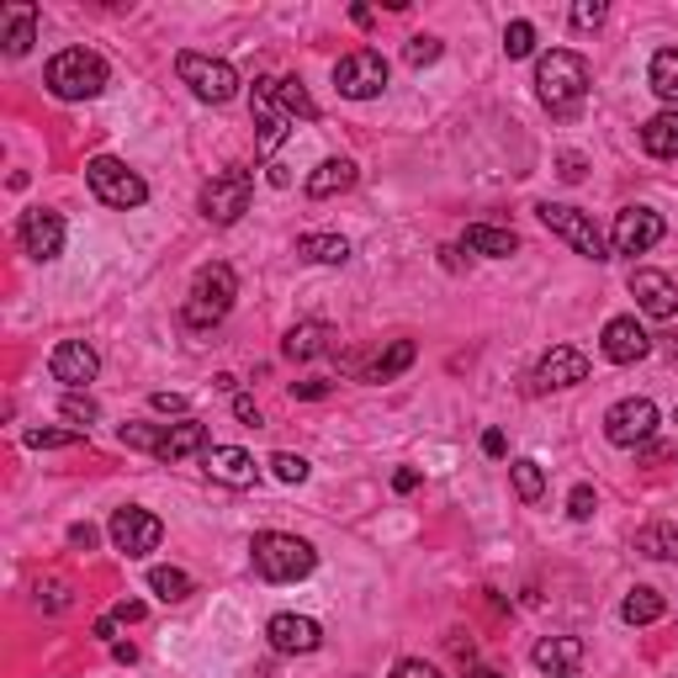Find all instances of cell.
Masks as SVG:
<instances>
[{"mask_svg":"<svg viewBox=\"0 0 678 678\" xmlns=\"http://www.w3.org/2000/svg\"><path fill=\"white\" fill-rule=\"evenodd\" d=\"M535 96H541V107L552 118H573L583 107V96H589V59L573 54V48L541 54V64H535Z\"/></svg>","mask_w":678,"mask_h":678,"instance_id":"obj_1","label":"cell"},{"mask_svg":"<svg viewBox=\"0 0 678 678\" xmlns=\"http://www.w3.org/2000/svg\"><path fill=\"white\" fill-rule=\"evenodd\" d=\"M249 562H255V573H260L266 583H297V578H308V573L319 567V552H313L302 535L266 531V535H255Z\"/></svg>","mask_w":678,"mask_h":678,"instance_id":"obj_2","label":"cell"},{"mask_svg":"<svg viewBox=\"0 0 678 678\" xmlns=\"http://www.w3.org/2000/svg\"><path fill=\"white\" fill-rule=\"evenodd\" d=\"M43 80H48V90H54L59 101H90V96H101V90H107L112 69H107V59H101V54H90V48H64V54H54V59H48Z\"/></svg>","mask_w":678,"mask_h":678,"instance_id":"obj_3","label":"cell"},{"mask_svg":"<svg viewBox=\"0 0 678 678\" xmlns=\"http://www.w3.org/2000/svg\"><path fill=\"white\" fill-rule=\"evenodd\" d=\"M238 297V276L234 266H223V260H212L191 276V292H186V324L191 329H212L229 319V308H234Z\"/></svg>","mask_w":678,"mask_h":678,"instance_id":"obj_4","label":"cell"},{"mask_svg":"<svg viewBox=\"0 0 678 678\" xmlns=\"http://www.w3.org/2000/svg\"><path fill=\"white\" fill-rule=\"evenodd\" d=\"M86 180H90V191H96V202H107V207H118V212H133V207H144L148 202V186L138 170H127L122 159H112V154H96L86 165Z\"/></svg>","mask_w":678,"mask_h":678,"instance_id":"obj_5","label":"cell"},{"mask_svg":"<svg viewBox=\"0 0 678 678\" xmlns=\"http://www.w3.org/2000/svg\"><path fill=\"white\" fill-rule=\"evenodd\" d=\"M176 75H180V86H191L197 101H212V107H223V101L238 96V75L229 59H212V54H191L186 48L176 59Z\"/></svg>","mask_w":678,"mask_h":678,"instance_id":"obj_6","label":"cell"},{"mask_svg":"<svg viewBox=\"0 0 678 678\" xmlns=\"http://www.w3.org/2000/svg\"><path fill=\"white\" fill-rule=\"evenodd\" d=\"M249 197H255V176L249 170H218V176L202 186V218L229 229L249 212Z\"/></svg>","mask_w":678,"mask_h":678,"instance_id":"obj_7","label":"cell"},{"mask_svg":"<svg viewBox=\"0 0 678 678\" xmlns=\"http://www.w3.org/2000/svg\"><path fill=\"white\" fill-rule=\"evenodd\" d=\"M541 212V223L552 229L557 238H567L583 260H610V244H604V234L593 229V218L583 212V207H567V202H541L535 207Z\"/></svg>","mask_w":678,"mask_h":678,"instance_id":"obj_8","label":"cell"},{"mask_svg":"<svg viewBox=\"0 0 678 678\" xmlns=\"http://www.w3.org/2000/svg\"><path fill=\"white\" fill-rule=\"evenodd\" d=\"M387 59L377 48H355L345 59L334 64V90L345 96V101H371V96H382L387 90Z\"/></svg>","mask_w":678,"mask_h":678,"instance_id":"obj_9","label":"cell"},{"mask_svg":"<svg viewBox=\"0 0 678 678\" xmlns=\"http://www.w3.org/2000/svg\"><path fill=\"white\" fill-rule=\"evenodd\" d=\"M657 435V403L652 398H620L615 409L604 413V441L620 451H636Z\"/></svg>","mask_w":678,"mask_h":678,"instance_id":"obj_10","label":"cell"},{"mask_svg":"<svg viewBox=\"0 0 678 678\" xmlns=\"http://www.w3.org/2000/svg\"><path fill=\"white\" fill-rule=\"evenodd\" d=\"M107 531H112V546H118V552H127V557H148V552L159 546L165 525H159L148 509H138V503H122Z\"/></svg>","mask_w":678,"mask_h":678,"instance_id":"obj_11","label":"cell"},{"mask_svg":"<svg viewBox=\"0 0 678 678\" xmlns=\"http://www.w3.org/2000/svg\"><path fill=\"white\" fill-rule=\"evenodd\" d=\"M255 127H260V154H276L292 133V112L281 107V80H255Z\"/></svg>","mask_w":678,"mask_h":678,"instance_id":"obj_12","label":"cell"},{"mask_svg":"<svg viewBox=\"0 0 678 678\" xmlns=\"http://www.w3.org/2000/svg\"><path fill=\"white\" fill-rule=\"evenodd\" d=\"M657 238H663V218H657L652 207H625V212H615V234H610V249H615V255H647Z\"/></svg>","mask_w":678,"mask_h":678,"instance_id":"obj_13","label":"cell"},{"mask_svg":"<svg viewBox=\"0 0 678 678\" xmlns=\"http://www.w3.org/2000/svg\"><path fill=\"white\" fill-rule=\"evenodd\" d=\"M16 238H22V249H27L32 260H59L64 218L48 212V207H32V212H22V223H16Z\"/></svg>","mask_w":678,"mask_h":678,"instance_id":"obj_14","label":"cell"},{"mask_svg":"<svg viewBox=\"0 0 678 678\" xmlns=\"http://www.w3.org/2000/svg\"><path fill=\"white\" fill-rule=\"evenodd\" d=\"M48 371H54V382H64L69 392H80L86 382H96L101 355L90 351L86 340H64V345H54V355H48Z\"/></svg>","mask_w":678,"mask_h":678,"instance_id":"obj_15","label":"cell"},{"mask_svg":"<svg viewBox=\"0 0 678 678\" xmlns=\"http://www.w3.org/2000/svg\"><path fill=\"white\" fill-rule=\"evenodd\" d=\"M631 297H636V308L647 313V319H674L678 313V287H674V276H663V270H631Z\"/></svg>","mask_w":678,"mask_h":678,"instance_id":"obj_16","label":"cell"},{"mask_svg":"<svg viewBox=\"0 0 678 678\" xmlns=\"http://www.w3.org/2000/svg\"><path fill=\"white\" fill-rule=\"evenodd\" d=\"M202 467L212 482H223V488H255L260 482V467H255V456L249 451H238V445H212L202 456Z\"/></svg>","mask_w":678,"mask_h":678,"instance_id":"obj_17","label":"cell"},{"mask_svg":"<svg viewBox=\"0 0 678 678\" xmlns=\"http://www.w3.org/2000/svg\"><path fill=\"white\" fill-rule=\"evenodd\" d=\"M599 351H604V360H615V366H636V360H647L652 340L636 319H610L604 334H599Z\"/></svg>","mask_w":678,"mask_h":678,"instance_id":"obj_18","label":"cell"},{"mask_svg":"<svg viewBox=\"0 0 678 678\" xmlns=\"http://www.w3.org/2000/svg\"><path fill=\"white\" fill-rule=\"evenodd\" d=\"M589 382V355L573 351V345H557V351L541 355L535 366V387H578Z\"/></svg>","mask_w":678,"mask_h":678,"instance_id":"obj_19","label":"cell"},{"mask_svg":"<svg viewBox=\"0 0 678 678\" xmlns=\"http://www.w3.org/2000/svg\"><path fill=\"white\" fill-rule=\"evenodd\" d=\"M266 636H270V647L276 652H319L324 647V631H319V620H308V615H270L266 625Z\"/></svg>","mask_w":678,"mask_h":678,"instance_id":"obj_20","label":"cell"},{"mask_svg":"<svg viewBox=\"0 0 678 678\" xmlns=\"http://www.w3.org/2000/svg\"><path fill=\"white\" fill-rule=\"evenodd\" d=\"M212 451V435H207L202 419H180V424H165V441H159V462H186V456H207Z\"/></svg>","mask_w":678,"mask_h":678,"instance_id":"obj_21","label":"cell"},{"mask_svg":"<svg viewBox=\"0 0 678 678\" xmlns=\"http://www.w3.org/2000/svg\"><path fill=\"white\" fill-rule=\"evenodd\" d=\"M0 43H5L11 59H22L32 43H37V5L32 0H16V5L0 11Z\"/></svg>","mask_w":678,"mask_h":678,"instance_id":"obj_22","label":"cell"},{"mask_svg":"<svg viewBox=\"0 0 678 678\" xmlns=\"http://www.w3.org/2000/svg\"><path fill=\"white\" fill-rule=\"evenodd\" d=\"M531 663L541 668V674L567 678L578 663H583V642H578V636H546V642H535Z\"/></svg>","mask_w":678,"mask_h":678,"instance_id":"obj_23","label":"cell"},{"mask_svg":"<svg viewBox=\"0 0 678 678\" xmlns=\"http://www.w3.org/2000/svg\"><path fill=\"white\" fill-rule=\"evenodd\" d=\"M413 355H419L413 351V340H392L387 351H377L366 366H360V377H366V382H392V377H403V371L413 366Z\"/></svg>","mask_w":678,"mask_h":678,"instance_id":"obj_24","label":"cell"},{"mask_svg":"<svg viewBox=\"0 0 678 678\" xmlns=\"http://www.w3.org/2000/svg\"><path fill=\"white\" fill-rule=\"evenodd\" d=\"M324 351H334V329L329 324H297L287 340H281V355L287 360H319Z\"/></svg>","mask_w":678,"mask_h":678,"instance_id":"obj_25","label":"cell"},{"mask_svg":"<svg viewBox=\"0 0 678 678\" xmlns=\"http://www.w3.org/2000/svg\"><path fill=\"white\" fill-rule=\"evenodd\" d=\"M462 244H467L473 255H488V260H509V255L520 249V238L509 234V229H493V223H473V229L462 234Z\"/></svg>","mask_w":678,"mask_h":678,"instance_id":"obj_26","label":"cell"},{"mask_svg":"<svg viewBox=\"0 0 678 678\" xmlns=\"http://www.w3.org/2000/svg\"><path fill=\"white\" fill-rule=\"evenodd\" d=\"M355 186V165L351 159H324L313 176H308V197L313 202H324V197H340V191H351Z\"/></svg>","mask_w":678,"mask_h":678,"instance_id":"obj_27","label":"cell"},{"mask_svg":"<svg viewBox=\"0 0 678 678\" xmlns=\"http://www.w3.org/2000/svg\"><path fill=\"white\" fill-rule=\"evenodd\" d=\"M642 148L652 159H678V112H657L642 127Z\"/></svg>","mask_w":678,"mask_h":678,"instance_id":"obj_28","label":"cell"},{"mask_svg":"<svg viewBox=\"0 0 678 678\" xmlns=\"http://www.w3.org/2000/svg\"><path fill=\"white\" fill-rule=\"evenodd\" d=\"M297 255L313 260V266H345L351 260V244L340 234H302L297 238Z\"/></svg>","mask_w":678,"mask_h":678,"instance_id":"obj_29","label":"cell"},{"mask_svg":"<svg viewBox=\"0 0 678 678\" xmlns=\"http://www.w3.org/2000/svg\"><path fill=\"white\" fill-rule=\"evenodd\" d=\"M663 610H668V599L657 589H647V583H636L625 593V604H620V620L625 625H652V620H663Z\"/></svg>","mask_w":678,"mask_h":678,"instance_id":"obj_30","label":"cell"},{"mask_svg":"<svg viewBox=\"0 0 678 678\" xmlns=\"http://www.w3.org/2000/svg\"><path fill=\"white\" fill-rule=\"evenodd\" d=\"M636 552L652 557V562H678V525L657 520V525H647V531H636Z\"/></svg>","mask_w":678,"mask_h":678,"instance_id":"obj_31","label":"cell"},{"mask_svg":"<svg viewBox=\"0 0 678 678\" xmlns=\"http://www.w3.org/2000/svg\"><path fill=\"white\" fill-rule=\"evenodd\" d=\"M647 80L652 90L668 101L678 112V48H663V54H652V69H647Z\"/></svg>","mask_w":678,"mask_h":678,"instance_id":"obj_32","label":"cell"},{"mask_svg":"<svg viewBox=\"0 0 678 678\" xmlns=\"http://www.w3.org/2000/svg\"><path fill=\"white\" fill-rule=\"evenodd\" d=\"M148 589L159 593L165 604H180V599L191 593V578H186L180 567H154V573H148Z\"/></svg>","mask_w":678,"mask_h":678,"instance_id":"obj_33","label":"cell"},{"mask_svg":"<svg viewBox=\"0 0 678 678\" xmlns=\"http://www.w3.org/2000/svg\"><path fill=\"white\" fill-rule=\"evenodd\" d=\"M509 473H514V493H520V499H525V503H535V499H541V493H546V473H541V462H531V456H520V462H514Z\"/></svg>","mask_w":678,"mask_h":678,"instance_id":"obj_34","label":"cell"},{"mask_svg":"<svg viewBox=\"0 0 678 678\" xmlns=\"http://www.w3.org/2000/svg\"><path fill=\"white\" fill-rule=\"evenodd\" d=\"M281 107L292 112V122L302 118V122H319V107H313V96H308V86L297 80V75H287L281 80Z\"/></svg>","mask_w":678,"mask_h":678,"instance_id":"obj_35","label":"cell"},{"mask_svg":"<svg viewBox=\"0 0 678 678\" xmlns=\"http://www.w3.org/2000/svg\"><path fill=\"white\" fill-rule=\"evenodd\" d=\"M118 435H122V445H133V451H148V456H159L165 424H122Z\"/></svg>","mask_w":678,"mask_h":678,"instance_id":"obj_36","label":"cell"},{"mask_svg":"<svg viewBox=\"0 0 678 678\" xmlns=\"http://www.w3.org/2000/svg\"><path fill=\"white\" fill-rule=\"evenodd\" d=\"M503 54H509V59H531L535 54V27L531 22H509V27H503Z\"/></svg>","mask_w":678,"mask_h":678,"instance_id":"obj_37","label":"cell"},{"mask_svg":"<svg viewBox=\"0 0 678 678\" xmlns=\"http://www.w3.org/2000/svg\"><path fill=\"white\" fill-rule=\"evenodd\" d=\"M445 54L441 37H430V32H419V37H409V48H403V59H409V69H424V64H435Z\"/></svg>","mask_w":678,"mask_h":678,"instance_id":"obj_38","label":"cell"},{"mask_svg":"<svg viewBox=\"0 0 678 678\" xmlns=\"http://www.w3.org/2000/svg\"><path fill=\"white\" fill-rule=\"evenodd\" d=\"M266 467L281 477V482H308V462H302V456H292V451H276Z\"/></svg>","mask_w":678,"mask_h":678,"instance_id":"obj_39","label":"cell"},{"mask_svg":"<svg viewBox=\"0 0 678 678\" xmlns=\"http://www.w3.org/2000/svg\"><path fill=\"white\" fill-rule=\"evenodd\" d=\"M32 451H59V445H80V430H27Z\"/></svg>","mask_w":678,"mask_h":678,"instance_id":"obj_40","label":"cell"},{"mask_svg":"<svg viewBox=\"0 0 678 678\" xmlns=\"http://www.w3.org/2000/svg\"><path fill=\"white\" fill-rule=\"evenodd\" d=\"M59 413L69 419V424H96V419H101V409H96L90 398H80V392H69V398L59 403Z\"/></svg>","mask_w":678,"mask_h":678,"instance_id":"obj_41","label":"cell"},{"mask_svg":"<svg viewBox=\"0 0 678 678\" xmlns=\"http://www.w3.org/2000/svg\"><path fill=\"white\" fill-rule=\"evenodd\" d=\"M599 22H604V0H578L573 5V27L578 32H593Z\"/></svg>","mask_w":678,"mask_h":678,"instance_id":"obj_42","label":"cell"},{"mask_svg":"<svg viewBox=\"0 0 678 678\" xmlns=\"http://www.w3.org/2000/svg\"><path fill=\"white\" fill-rule=\"evenodd\" d=\"M593 509H599L593 488H589V482H578V488H573V499H567V514H573V520H593Z\"/></svg>","mask_w":678,"mask_h":678,"instance_id":"obj_43","label":"cell"},{"mask_svg":"<svg viewBox=\"0 0 678 678\" xmlns=\"http://www.w3.org/2000/svg\"><path fill=\"white\" fill-rule=\"evenodd\" d=\"M334 392V382H324V377H308V382H292V398H308V403H319V398H329Z\"/></svg>","mask_w":678,"mask_h":678,"instance_id":"obj_44","label":"cell"},{"mask_svg":"<svg viewBox=\"0 0 678 678\" xmlns=\"http://www.w3.org/2000/svg\"><path fill=\"white\" fill-rule=\"evenodd\" d=\"M392 678H441V668H430V663H419V657H403V663L392 668Z\"/></svg>","mask_w":678,"mask_h":678,"instance_id":"obj_45","label":"cell"},{"mask_svg":"<svg viewBox=\"0 0 678 678\" xmlns=\"http://www.w3.org/2000/svg\"><path fill=\"white\" fill-rule=\"evenodd\" d=\"M37 604H48V610H64V604H69V583H48V589H37Z\"/></svg>","mask_w":678,"mask_h":678,"instance_id":"obj_46","label":"cell"},{"mask_svg":"<svg viewBox=\"0 0 678 678\" xmlns=\"http://www.w3.org/2000/svg\"><path fill=\"white\" fill-rule=\"evenodd\" d=\"M148 403H154L159 413H180V419H186V398H180V392H154Z\"/></svg>","mask_w":678,"mask_h":678,"instance_id":"obj_47","label":"cell"},{"mask_svg":"<svg viewBox=\"0 0 678 678\" xmlns=\"http://www.w3.org/2000/svg\"><path fill=\"white\" fill-rule=\"evenodd\" d=\"M557 176L562 180H583V154H562V159H557Z\"/></svg>","mask_w":678,"mask_h":678,"instance_id":"obj_48","label":"cell"},{"mask_svg":"<svg viewBox=\"0 0 678 678\" xmlns=\"http://www.w3.org/2000/svg\"><path fill=\"white\" fill-rule=\"evenodd\" d=\"M112 620H118V625H133V620H144V604H138V599H122L118 610H112Z\"/></svg>","mask_w":678,"mask_h":678,"instance_id":"obj_49","label":"cell"},{"mask_svg":"<svg viewBox=\"0 0 678 678\" xmlns=\"http://www.w3.org/2000/svg\"><path fill=\"white\" fill-rule=\"evenodd\" d=\"M96 541H101V535H96V525H69V546H96Z\"/></svg>","mask_w":678,"mask_h":678,"instance_id":"obj_50","label":"cell"},{"mask_svg":"<svg viewBox=\"0 0 678 678\" xmlns=\"http://www.w3.org/2000/svg\"><path fill=\"white\" fill-rule=\"evenodd\" d=\"M234 413L244 419V424H260V409H255V398H244V392L234 398Z\"/></svg>","mask_w":678,"mask_h":678,"instance_id":"obj_51","label":"cell"},{"mask_svg":"<svg viewBox=\"0 0 678 678\" xmlns=\"http://www.w3.org/2000/svg\"><path fill=\"white\" fill-rule=\"evenodd\" d=\"M503 451H509V441H503L499 430H488V435H482V456H493V462H499Z\"/></svg>","mask_w":678,"mask_h":678,"instance_id":"obj_52","label":"cell"},{"mask_svg":"<svg viewBox=\"0 0 678 678\" xmlns=\"http://www.w3.org/2000/svg\"><path fill=\"white\" fill-rule=\"evenodd\" d=\"M392 488H398V493H413V488H419V473H413V467L392 473Z\"/></svg>","mask_w":678,"mask_h":678,"instance_id":"obj_53","label":"cell"},{"mask_svg":"<svg viewBox=\"0 0 678 678\" xmlns=\"http://www.w3.org/2000/svg\"><path fill=\"white\" fill-rule=\"evenodd\" d=\"M351 22H355V27H371V22H377V11H371V5H355Z\"/></svg>","mask_w":678,"mask_h":678,"instance_id":"obj_54","label":"cell"},{"mask_svg":"<svg viewBox=\"0 0 678 678\" xmlns=\"http://www.w3.org/2000/svg\"><path fill=\"white\" fill-rule=\"evenodd\" d=\"M112 631H118V620H112V615L96 620V636H101V642H112Z\"/></svg>","mask_w":678,"mask_h":678,"instance_id":"obj_55","label":"cell"},{"mask_svg":"<svg viewBox=\"0 0 678 678\" xmlns=\"http://www.w3.org/2000/svg\"><path fill=\"white\" fill-rule=\"evenodd\" d=\"M112 657H118V663H133V657H138V647H133V642H118V647H112Z\"/></svg>","mask_w":678,"mask_h":678,"instance_id":"obj_56","label":"cell"},{"mask_svg":"<svg viewBox=\"0 0 678 678\" xmlns=\"http://www.w3.org/2000/svg\"><path fill=\"white\" fill-rule=\"evenodd\" d=\"M473 678H503L499 668H473Z\"/></svg>","mask_w":678,"mask_h":678,"instance_id":"obj_57","label":"cell"},{"mask_svg":"<svg viewBox=\"0 0 678 678\" xmlns=\"http://www.w3.org/2000/svg\"><path fill=\"white\" fill-rule=\"evenodd\" d=\"M668 355H674V366H678V340H674V345H668Z\"/></svg>","mask_w":678,"mask_h":678,"instance_id":"obj_58","label":"cell"}]
</instances>
